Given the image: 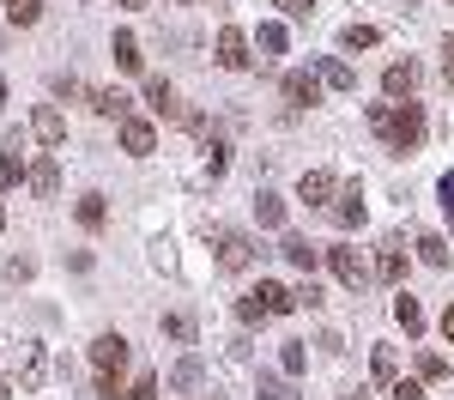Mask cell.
<instances>
[{
	"label": "cell",
	"instance_id": "1",
	"mask_svg": "<svg viewBox=\"0 0 454 400\" xmlns=\"http://www.w3.org/2000/svg\"><path fill=\"white\" fill-rule=\"evenodd\" d=\"M382 140L394 145V152H419L424 145V104H394L387 109V128H382Z\"/></svg>",
	"mask_w": 454,
	"mask_h": 400
},
{
	"label": "cell",
	"instance_id": "2",
	"mask_svg": "<svg viewBox=\"0 0 454 400\" xmlns=\"http://www.w3.org/2000/svg\"><path fill=\"white\" fill-rule=\"evenodd\" d=\"M279 91H285V104H291V109H309V104H321V73L291 67V73L279 79Z\"/></svg>",
	"mask_w": 454,
	"mask_h": 400
},
{
	"label": "cell",
	"instance_id": "3",
	"mask_svg": "<svg viewBox=\"0 0 454 400\" xmlns=\"http://www.w3.org/2000/svg\"><path fill=\"white\" fill-rule=\"evenodd\" d=\"M212 249H218V267H224V273H243L248 261H254V243H248L243 231H218Z\"/></svg>",
	"mask_w": 454,
	"mask_h": 400
},
{
	"label": "cell",
	"instance_id": "4",
	"mask_svg": "<svg viewBox=\"0 0 454 400\" xmlns=\"http://www.w3.org/2000/svg\"><path fill=\"white\" fill-rule=\"evenodd\" d=\"M212 61H218V67H231V73H243L248 61H254V55H248V36L237 31V25H224L218 43H212Z\"/></svg>",
	"mask_w": 454,
	"mask_h": 400
},
{
	"label": "cell",
	"instance_id": "5",
	"mask_svg": "<svg viewBox=\"0 0 454 400\" xmlns=\"http://www.w3.org/2000/svg\"><path fill=\"white\" fill-rule=\"evenodd\" d=\"M382 91H387V104H406V98L419 91V61H387L382 67Z\"/></svg>",
	"mask_w": 454,
	"mask_h": 400
},
{
	"label": "cell",
	"instance_id": "6",
	"mask_svg": "<svg viewBox=\"0 0 454 400\" xmlns=\"http://www.w3.org/2000/svg\"><path fill=\"white\" fill-rule=\"evenodd\" d=\"M327 267H333V279H340V286H351V291H364V279H370L364 255L346 249V243H340V249H327Z\"/></svg>",
	"mask_w": 454,
	"mask_h": 400
},
{
	"label": "cell",
	"instance_id": "7",
	"mask_svg": "<svg viewBox=\"0 0 454 400\" xmlns=\"http://www.w3.org/2000/svg\"><path fill=\"white\" fill-rule=\"evenodd\" d=\"M121 152H128V158H152V152H158V128L140 122V115H128V122H121Z\"/></svg>",
	"mask_w": 454,
	"mask_h": 400
},
{
	"label": "cell",
	"instance_id": "8",
	"mask_svg": "<svg viewBox=\"0 0 454 400\" xmlns=\"http://www.w3.org/2000/svg\"><path fill=\"white\" fill-rule=\"evenodd\" d=\"M333 194H340L333 170H303V182H297V200H303V207H327Z\"/></svg>",
	"mask_w": 454,
	"mask_h": 400
},
{
	"label": "cell",
	"instance_id": "9",
	"mask_svg": "<svg viewBox=\"0 0 454 400\" xmlns=\"http://www.w3.org/2000/svg\"><path fill=\"white\" fill-rule=\"evenodd\" d=\"M31 134H36L43 145H61V140H67V115H61L55 104H43V109L31 115Z\"/></svg>",
	"mask_w": 454,
	"mask_h": 400
},
{
	"label": "cell",
	"instance_id": "10",
	"mask_svg": "<svg viewBox=\"0 0 454 400\" xmlns=\"http://www.w3.org/2000/svg\"><path fill=\"white\" fill-rule=\"evenodd\" d=\"M91 364H98V370H121V364H128V340H121V333H98V340H91Z\"/></svg>",
	"mask_w": 454,
	"mask_h": 400
},
{
	"label": "cell",
	"instance_id": "11",
	"mask_svg": "<svg viewBox=\"0 0 454 400\" xmlns=\"http://www.w3.org/2000/svg\"><path fill=\"white\" fill-rule=\"evenodd\" d=\"M31 194L36 200H55V194H61V164H55V158H36L31 164Z\"/></svg>",
	"mask_w": 454,
	"mask_h": 400
},
{
	"label": "cell",
	"instance_id": "12",
	"mask_svg": "<svg viewBox=\"0 0 454 400\" xmlns=\"http://www.w3.org/2000/svg\"><path fill=\"white\" fill-rule=\"evenodd\" d=\"M394 322L406 327V340H419V333H424V310H419V297H412V291H400V297H394Z\"/></svg>",
	"mask_w": 454,
	"mask_h": 400
},
{
	"label": "cell",
	"instance_id": "13",
	"mask_svg": "<svg viewBox=\"0 0 454 400\" xmlns=\"http://www.w3.org/2000/svg\"><path fill=\"white\" fill-rule=\"evenodd\" d=\"M321 85H327V91H357V73H351V61L327 55V61H321Z\"/></svg>",
	"mask_w": 454,
	"mask_h": 400
},
{
	"label": "cell",
	"instance_id": "14",
	"mask_svg": "<svg viewBox=\"0 0 454 400\" xmlns=\"http://www.w3.org/2000/svg\"><path fill=\"white\" fill-rule=\"evenodd\" d=\"M43 376H49V352H43V346H25V370H19V388L31 395V388H43Z\"/></svg>",
	"mask_w": 454,
	"mask_h": 400
},
{
	"label": "cell",
	"instance_id": "15",
	"mask_svg": "<svg viewBox=\"0 0 454 400\" xmlns=\"http://www.w3.org/2000/svg\"><path fill=\"white\" fill-rule=\"evenodd\" d=\"M279 255L291 261V267H297V273H315V261H321V249H315V243H303V237H285Z\"/></svg>",
	"mask_w": 454,
	"mask_h": 400
},
{
	"label": "cell",
	"instance_id": "16",
	"mask_svg": "<svg viewBox=\"0 0 454 400\" xmlns=\"http://www.w3.org/2000/svg\"><path fill=\"white\" fill-rule=\"evenodd\" d=\"M109 55H115V67L121 73H140V43H134V31H115V43H109Z\"/></svg>",
	"mask_w": 454,
	"mask_h": 400
},
{
	"label": "cell",
	"instance_id": "17",
	"mask_svg": "<svg viewBox=\"0 0 454 400\" xmlns=\"http://www.w3.org/2000/svg\"><path fill=\"white\" fill-rule=\"evenodd\" d=\"M261 303H267V316H291L297 310V291H285L279 279H261Z\"/></svg>",
	"mask_w": 454,
	"mask_h": 400
},
{
	"label": "cell",
	"instance_id": "18",
	"mask_svg": "<svg viewBox=\"0 0 454 400\" xmlns=\"http://www.w3.org/2000/svg\"><path fill=\"white\" fill-rule=\"evenodd\" d=\"M145 104L158 109V115H182V104H176V85H170V79H145Z\"/></svg>",
	"mask_w": 454,
	"mask_h": 400
},
{
	"label": "cell",
	"instance_id": "19",
	"mask_svg": "<svg viewBox=\"0 0 454 400\" xmlns=\"http://www.w3.org/2000/svg\"><path fill=\"white\" fill-rule=\"evenodd\" d=\"M376 273H382L387 286H400V279H406V249H400V243H382V255H376Z\"/></svg>",
	"mask_w": 454,
	"mask_h": 400
},
{
	"label": "cell",
	"instance_id": "20",
	"mask_svg": "<svg viewBox=\"0 0 454 400\" xmlns=\"http://www.w3.org/2000/svg\"><path fill=\"white\" fill-rule=\"evenodd\" d=\"M254 218H261L267 231H279V224H285V200L273 194V188H261V194H254Z\"/></svg>",
	"mask_w": 454,
	"mask_h": 400
},
{
	"label": "cell",
	"instance_id": "21",
	"mask_svg": "<svg viewBox=\"0 0 454 400\" xmlns=\"http://www.w3.org/2000/svg\"><path fill=\"white\" fill-rule=\"evenodd\" d=\"M91 109H98V115H109V122H128V98H121L115 85H104V91H91Z\"/></svg>",
	"mask_w": 454,
	"mask_h": 400
},
{
	"label": "cell",
	"instance_id": "22",
	"mask_svg": "<svg viewBox=\"0 0 454 400\" xmlns=\"http://www.w3.org/2000/svg\"><path fill=\"white\" fill-rule=\"evenodd\" d=\"M376 43H382V31H376V25H346V31H340V49H346V55L376 49Z\"/></svg>",
	"mask_w": 454,
	"mask_h": 400
},
{
	"label": "cell",
	"instance_id": "23",
	"mask_svg": "<svg viewBox=\"0 0 454 400\" xmlns=\"http://www.w3.org/2000/svg\"><path fill=\"white\" fill-rule=\"evenodd\" d=\"M370 370H376L382 388H394V382H400V358H394V346H376V352H370Z\"/></svg>",
	"mask_w": 454,
	"mask_h": 400
},
{
	"label": "cell",
	"instance_id": "24",
	"mask_svg": "<svg viewBox=\"0 0 454 400\" xmlns=\"http://www.w3.org/2000/svg\"><path fill=\"white\" fill-rule=\"evenodd\" d=\"M73 213H79V224H85V231H104L109 207H104V194H79V207H73Z\"/></svg>",
	"mask_w": 454,
	"mask_h": 400
},
{
	"label": "cell",
	"instance_id": "25",
	"mask_svg": "<svg viewBox=\"0 0 454 400\" xmlns=\"http://www.w3.org/2000/svg\"><path fill=\"white\" fill-rule=\"evenodd\" d=\"M285 43H291V36H285V25H261V31H254V49H261V61L285 55Z\"/></svg>",
	"mask_w": 454,
	"mask_h": 400
},
{
	"label": "cell",
	"instance_id": "26",
	"mask_svg": "<svg viewBox=\"0 0 454 400\" xmlns=\"http://www.w3.org/2000/svg\"><path fill=\"white\" fill-rule=\"evenodd\" d=\"M12 182H31V170H25V158H19V140L6 145V158H0V188H12Z\"/></svg>",
	"mask_w": 454,
	"mask_h": 400
},
{
	"label": "cell",
	"instance_id": "27",
	"mask_svg": "<svg viewBox=\"0 0 454 400\" xmlns=\"http://www.w3.org/2000/svg\"><path fill=\"white\" fill-rule=\"evenodd\" d=\"M419 261H424V267H449V243H442L436 231H424V237H419Z\"/></svg>",
	"mask_w": 454,
	"mask_h": 400
},
{
	"label": "cell",
	"instance_id": "28",
	"mask_svg": "<svg viewBox=\"0 0 454 400\" xmlns=\"http://www.w3.org/2000/svg\"><path fill=\"white\" fill-rule=\"evenodd\" d=\"M333 218H340V224H364V194H357V188H351V194H340V207H333Z\"/></svg>",
	"mask_w": 454,
	"mask_h": 400
},
{
	"label": "cell",
	"instance_id": "29",
	"mask_svg": "<svg viewBox=\"0 0 454 400\" xmlns=\"http://www.w3.org/2000/svg\"><path fill=\"white\" fill-rule=\"evenodd\" d=\"M6 19L25 31V25H36V19H43V0H6Z\"/></svg>",
	"mask_w": 454,
	"mask_h": 400
},
{
	"label": "cell",
	"instance_id": "30",
	"mask_svg": "<svg viewBox=\"0 0 454 400\" xmlns=\"http://www.w3.org/2000/svg\"><path fill=\"white\" fill-rule=\"evenodd\" d=\"M449 376V358L442 352H419V382H442Z\"/></svg>",
	"mask_w": 454,
	"mask_h": 400
},
{
	"label": "cell",
	"instance_id": "31",
	"mask_svg": "<svg viewBox=\"0 0 454 400\" xmlns=\"http://www.w3.org/2000/svg\"><path fill=\"white\" fill-rule=\"evenodd\" d=\"M279 364H285V376H303V370H309V352H303V340H291V346L279 352Z\"/></svg>",
	"mask_w": 454,
	"mask_h": 400
},
{
	"label": "cell",
	"instance_id": "32",
	"mask_svg": "<svg viewBox=\"0 0 454 400\" xmlns=\"http://www.w3.org/2000/svg\"><path fill=\"white\" fill-rule=\"evenodd\" d=\"M98 400H128V388H121V370H104V376H98Z\"/></svg>",
	"mask_w": 454,
	"mask_h": 400
},
{
	"label": "cell",
	"instance_id": "33",
	"mask_svg": "<svg viewBox=\"0 0 454 400\" xmlns=\"http://www.w3.org/2000/svg\"><path fill=\"white\" fill-rule=\"evenodd\" d=\"M237 316H243L248 327H261V322H267V303H261V291H254V297H243V303H237Z\"/></svg>",
	"mask_w": 454,
	"mask_h": 400
},
{
	"label": "cell",
	"instance_id": "34",
	"mask_svg": "<svg viewBox=\"0 0 454 400\" xmlns=\"http://www.w3.org/2000/svg\"><path fill=\"white\" fill-rule=\"evenodd\" d=\"M224 164H231V145L212 140V145H207V170H212V176H224Z\"/></svg>",
	"mask_w": 454,
	"mask_h": 400
},
{
	"label": "cell",
	"instance_id": "35",
	"mask_svg": "<svg viewBox=\"0 0 454 400\" xmlns=\"http://www.w3.org/2000/svg\"><path fill=\"white\" fill-rule=\"evenodd\" d=\"M164 333H170V340H182V346H188V340H194V322H188V316H164Z\"/></svg>",
	"mask_w": 454,
	"mask_h": 400
},
{
	"label": "cell",
	"instance_id": "36",
	"mask_svg": "<svg viewBox=\"0 0 454 400\" xmlns=\"http://www.w3.org/2000/svg\"><path fill=\"white\" fill-rule=\"evenodd\" d=\"M261 400H297V395H291V382H279V376H261Z\"/></svg>",
	"mask_w": 454,
	"mask_h": 400
},
{
	"label": "cell",
	"instance_id": "37",
	"mask_svg": "<svg viewBox=\"0 0 454 400\" xmlns=\"http://www.w3.org/2000/svg\"><path fill=\"white\" fill-rule=\"evenodd\" d=\"M55 98H91V91H85L73 73H55Z\"/></svg>",
	"mask_w": 454,
	"mask_h": 400
},
{
	"label": "cell",
	"instance_id": "38",
	"mask_svg": "<svg viewBox=\"0 0 454 400\" xmlns=\"http://www.w3.org/2000/svg\"><path fill=\"white\" fill-rule=\"evenodd\" d=\"M297 303H303V310H321L327 297H321V286H315V279H303V286H297Z\"/></svg>",
	"mask_w": 454,
	"mask_h": 400
},
{
	"label": "cell",
	"instance_id": "39",
	"mask_svg": "<svg viewBox=\"0 0 454 400\" xmlns=\"http://www.w3.org/2000/svg\"><path fill=\"white\" fill-rule=\"evenodd\" d=\"M387 395H394V400H424V382H406V376H400V382H394Z\"/></svg>",
	"mask_w": 454,
	"mask_h": 400
},
{
	"label": "cell",
	"instance_id": "40",
	"mask_svg": "<svg viewBox=\"0 0 454 400\" xmlns=\"http://www.w3.org/2000/svg\"><path fill=\"white\" fill-rule=\"evenodd\" d=\"M128 400H158V376H140V382L128 388Z\"/></svg>",
	"mask_w": 454,
	"mask_h": 400
},
{
	"label": "cell",
	"instance_id": "41",
	"mask_svg": "<svg viewBox=\"0 0 454 400\" xmlns=\"http://www.w3.org/2000/svg\"><path fill=\"white\" fill-rule=\"evenodd\" d=\"M0 279H19V286H25V279H31V261H6V267H0Z\"/></svg>",
	"mask_w": 454,
	"mask_h": 400
},
{
	"label": "cell",
	"instance_id": "42",
	"mask_svg": "<svg viewBox=\"0 0 454 400\" xmlns=\"http://www.w3.org/2000/svg\"><path fill=\"white\" fill-rule=\"evenodd\" d=\"M194 382H200V364L188 358V364H182V370H176V388H194Z\"/></svg>",
	"mask_w": 454,
	"mask_h": 400
},
{
	"label": "cell",
	"instance_id": "43",
	"mask_svg": "<svg viewBox=\"0 0 454 400\" xmlns=\"http://www.w3.org/2000/svg\"><path fill=\"white\" fill-rule=\"evenodd\" d=\"M387 109H394V104H370V109H364V115H370V128H376V134H382V128H387Z\"/></svg>",
	"mask_w": 454,
	"mask_h": 400
},
{
	"label": "cell",
	"instance_id": "44",
	"mask_svg": "<svg viewBox=\"0 0 454 400\" xmlns=\"http://www.w3.org/2000/svg\"><path fill=\"white\" fill-rule=\"evenodd\" d=\"M436 194H442V213H454V170L442 182H436Z\"/></svg>",
	"mask_w": 454,
	"mask_h": 400
},
{
	"label": "cell",
	"instance_id": "45",
	"mask_svg": "<svg viewBox=\"0 0 454 400\" xmlns=\"http://www.w3.org/2000/svg\"><path fill=\"white\" fill-rule=\"evenodd\" d=\"M285 6V19H309V0H279Z\"/></svg>",
	"mask_w": 454,
	"mask_h": 400
},
{
	"label": "cell",
	"instance_id": "46",
	"mask_svg": "<svg viewBox=\"0 0 454 400\" xmlns=\"http://www.w3.org/2000/svg\"><path fill=\"white\" fill-rule=\"evenodd\" d=\"M442 340H449V346H454V303H449V310H442Z\"/></svg>",
	"mask_w": 454,
	"mask_h": 400
},
{
	"label": "cell",
	"instance_id": "47",
	"mask_svg": "<svg viewBox=\"0 0 454 400\" xmlns=\"http://www.w3.org/2000/svg\"><path fill=\"white\" fill-rule=\"evenodd\" d=\"M442 61H454V36H449V43H442Z\"/></svg>",
	"mask_w": 454,
	"mask_h": 400
},
{
	"label": "cell",
	"instance_id": "48",
	"mask_svg": "<svg viewBox=\"0 0 454 400\" xmlns=\"http://www.w3.org/2000/svg\"><path fill=\"white\" fill-rule=\"evenodd\" d=\"M6 395H12V382H6V376H0V400H6Z\"/></svg>",
	"mask_w": 454,
	"mask_h": 400
},
{
	"label": "cell",
	"instance_id": "49",
	"mask_svg": "<svg viewBox=\"0 0 454 400\" xmlns=\"http://www.w3.org/2000/svg\"><path fill=\"white\" fill-rule=\"evenodd\" d=\"M115 6H152V0H115Z\"/></svg>",
	"mask_w": 454,
	"mask_h": 400
},
{
	"label": "cell",
	"instance_id": "50",
	"mask_svg": "<svg viewBox=\"0 0 454 400\" xmlns=\"http://www.w3.org/2000/svg\"><path fill=\"white\" fill-rule=\"evenodd\" d=\"M346 400H370V395H364V388H351V395H346Z\"/></svg>",
	"mask_w": 454,
	"mask_h": 400
},
{
	"label": "cell",
	"instance_id": "51",
	"mask_svg": "<svg viewBox=\"0 0 454 400\" xmlns=\"http://www.w3.org/2000/svg\"><path fill=\"white\" fill-rule=\"evenodd\" d=\"M0 109H6V79H0Z\"/></svg>",
	"mask_w": 454,
	"mask_h": 400
},
{
	"label": "cell",
	"instance_id": "52",
	"mask_svg": "<svg viewBox=\"0 0 454 400\" xmlns=\"http://www.w3.org/2000/svg\"><path fill=\"white\" fill-rule=\"evenodd\" d=\"M0 231H6V207H0Z\"/></svg>",
	"mask_w": 454,
	"mask_h": 400
},
{
	"label": "cell",
	"instance_id": "53",
	"mask_svg": "<svg viewBox=\"0 0 454 400\" xmlns=\"http://www.w3.org/2000/svg\"><path fill=\"white\" fill-rule=\"evenodd\" d=\"M182 6H200V0H182Z\"/></svg>",
	"mask_w": 454,
	"mask_h": 400
}]
</instances>
